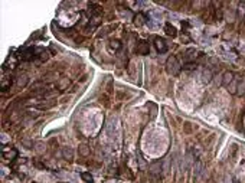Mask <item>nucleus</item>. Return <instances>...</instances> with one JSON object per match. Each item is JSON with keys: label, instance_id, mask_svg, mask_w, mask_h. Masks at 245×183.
I'll return each instance as SVG.
<instances>
[{"label": "nucleus", "instance_id": "obj_1", "mask_svg": "<svg viewBox=\"0 0 245 183\" xmlns=\"http://www.w3.org/2000/svg\"><path fill=\"white\" fill-rule=\"evenodd\" d=\"M180 69H182V65L177 61V58L176 56H170L167 59V62H166V71H167V73L176 76V75H179Z\"/></svg>", "mask_w": 245, "mask_h": 183}, {"label": "nucleus", "instance_id": "obj_2", "mask_svg": "<svg viewBox=\"0 0 245 183\" xmlns=\"http://www.w3.org/2000/svg\"><path fill=\"white\" fill-rule=\"evenodd\" d=\"M149 51H150V46H149V43H147L146 40L138 42V45H137V48H136V52H137L138 55H147Z\"/></svg>", "mask_w": 245, "mask_h": 183}, {"label": "nucleus", "instance_id": "obj_3", "mask_svg": "<svg viewBox=\"0 0 245 183\" xmlns=\"http://www.w3.org/2000/svg\"><path fill=\"white\" fill-rule=\"evenodd\" d=\"M154 48L157 49L159 53H164V52L167 51V45H166L164 39H162V37H156V39H154Z\"/></svg>", "mask_w": 245, "mask_h": 183}, {"label": "nucleus", "instance_id": "obj_4", "mask_svg": "<svg viewBox=\"0 0 245 183\" xmlns=\"http://www.w3.org/2000/svg\"><path fill=\"white\" fill-rule=\"evenodd\" d=\"M235 79V73L231 72V71H226L224 72V76H222V85H225L226 88L229 87V84Z\"/></svg>", "mask_w": 245, "mask_h": 183}, {"label": "nucleus", "instance_id": "obj_5", "mask_svg": "<svg viewBox=\"0 0 245 183\" xmlns=\"http://www.w3.org/2000/svg\"><path fill=\"white\" fill-rule=\"evenodd\" d=\"M146 22H147V16L144 13H137L134 16V25L136 26H143Z\"/></svg>", "mask_w": 245, "mask_h": 183}, {"label": "nucleus", "instance_id": "obj_6", "mask_svg": "<svg viewBox=\"0 0 245 183\" xmlns=\"http://www.w3.org/2000/svg\"><path fill=\"white\" fill-rule=\"evenodd\" d=\"M212 78H213V75H212V71H210V69H203L202 73H201V81H202L203 84H209V82L212 81Z\"/></svg>", "mask_w": 245, "mask_h": 183}, {"label": "nucleus", "instance_id": "obj_7", "mask_svg": "<svg viewBox=\"0 0 245 183\" xmlns=\"http://www.w3.org/2000/svg\"><path fill=\"white\" fill-rule=\"evenodd\" d=\"M164 32L172 37H174L176 35H177V29H176L172 23H166V25H164Z\"/></svg>", "mask_w": 245, "mask_h": 183}, {"label": "nucleus", "instance_id": "obj_8", "mask_svg": "<svg viewBox=\"0 0 245 183\" xmlns=\"http://www.w3.org/2000/svg\"><path fill=\"white\" fill-rule=\"evenodd\" d=\"M195 58H196V51H195V49H188V51L185 52V59H186V64L193 62V61H195Z\"/></svg>", "mask_w": 245, "mask_h": 183}, {"label": "nucleus", "instance_id": "obj_9", "mask_svg": "<svg viewBox=\"0 0 245 183\" xmlns=\"http://www.w3.org/2000/svg\"><path fill=\"white\" fill-rule=\"evenodd\" d=\"M238 84H239V76H235V79L229 84V87H228V91H229V94H237V91H238Z\"/></svg>", "mask_w": 245, "mask_h": 183}, {"label": "nucleus", "instance_id": "obj_10", "mask_svg": "<svg viewBox=\"0 0 245 183\" xmlns=\"http://www.w3.org/2000/svg\"><path fill=\"white\" fill-rule=\"evenodd\" d=\"M1 156H3V159H6V160H13V159L17 156V151H16L15 148H12V150H9V151L3 150V151H1Z\"/></svg>", "mask_w": 245, "mask_h": 183}, {"label": "nucleus", "instance_id": "obj_11", "mask_svg": "<svg viewBox=\"0 0 245 183\" xmlns=\"http://www.w3.org/2000/svg\"><path fill=\"white\" fill-rule=\"evenodd\" d=\"M160 172H162V162H154L150 164V173L160 175Z\"/></svg>", "mask_w": 245, "mask_h": 183}, {"label": "nucleus", "instance_id": "obj_12", "mask_svg": "<svg viewBox=\"0 0 245 183\" xmlns=\"http://www.w3.org/2000/svg\"><path fill=\"white\" fill-rule=\"evenodd\" d=\"M62 157L66 160H72L74 159V150L71 147H64L62 148Z\"/></svg>", "mask_w": 245, "mask_h": 183}, {"label": "nucleus", "instance_id": "obj_13", "mask_svg": "<svg viewBox=\"0 0 245 183\" xmlns=\"http://www.w3.org/2000/svg\"><path fill=\"white\" fill-rule=\"evenodd\" d=\"M28 82H29V76H28V75H20V76L17 78V81H16V85H17L19 88H23V87L28 85Z\"/></svg>", "mask_w": 245, "mask_h": 183}, {"label": "nucleus", "instance_id": "obj_14", "mask_svg": "<svg viewBox=\"0 0 245 183\" xmlns=\"http://www.w3.org/2000/svg\"><path fill=\"white\" fill-rule=\"evenodd\" d=\"M237 16L241 17V19H245V1H239V3H238V7H237Z\"/></svg>", "mask_w": 245, "mask_h": 183}, {"label": "nucleus", "instance_id": "obj_15", "mask_svg": "<svg viewBox=\"0 0 245 183\" xmlns=\"http://www.w3.org/2000/svg\"><path fill=\"white\" fill-rule=\"evenodd\" d=\"M196 179H198V182H199V183H205L206 180H208V179H209V170L205 167L203 172H202V173H201V175H199Z\"/></svg>", "mask_w": 245, "mask_h": 183}, {"label": "nucleus", "instance_id": "obj_16", "mask_svg": "<svg viewBox=\"0 0 245 183\" xmlns=\"http://www.w3.org/2000/svg\"><path fill=\"white\" fill-rule=\"evenodd\" d=\"M35 151L38 153V154H43L45 153V150H46V146H45V143L43 141H38V143H35Z\"/></svg>", "mask_w": 245, "mask_h": 183}, {"label": "nucleus", "instance_id": "obj_17", "mask_svg": "<svg viewBox=\"0 0 245 183\" xmlns=\"http://www.w3.org/2000/svg\"><path fill=\"white\" fill-rule=\"evenodd\" d=\"M203 169H205L203 163H202V162H199V160H198V162H196V163H195V176H196V177H198V176H199V175H201V173H202V172H203Z\"/></svg>", "mask_w": 245, "mask_h": 183}, {"label": "nucleus", "instance_id": "obj_18", "mask_svg": "<svg viewBox=\"0 0 245 183\" xmlns=\"http://www.w3.org/2000/svg\"><path fill=\"white\" fill-rule=\"evenodd\" d=\"M108 48H110V51H114V52H116V51H118V49L121 48V42L117 40V39H116V40H111L110 45H108Z\"/></svg>", "mask_w": 245, "mask_h": 183}, {"label": "nucleus", "instance_id": "obj_19", "mask_svg": "<svg viewBox=\"0 0 245 183\" xmlns=\"http://www.w3.org/2000/svg\"><path fill=\"white\" fill-rule=\"evenodd\" d=\"M81 179L85 183H94V177H92V175H91V173H88V172L81 173Z\"/></svg>", "mask_w": 245, "mask_h": 183}, {"label": "nucleus", "instance_id": "obj_20", "mask_svg": "<svg viewBox=\"0 0 245 183\" xmlns=\"http://www.w3.org/2000/svg\"><path fill=\"white\" fill-rule=\"evenodd\" d=\"M245 94V76L239 81L238 84V91H237V95H244Z\"/></svg>", "mask_w": 245, "mask_h": 183}, {"label": "nucleus", "instance_id": "obj_21", "mask_svg": "<svg viewBox=\"0 0 245 183\" xmlns=\"http://www.w3.org/2000/svg\"><path fill=\"white\" fill-rule=\"evenodd\" d=\"M55 103H56V100H49V103H46V104H41V105H38V108H39V110H48V108L53 107V105H55Z\"/></svg>", "mask_w": 245, "mask_h": 183}, {"label": "nucleus", "instance_id": "obj_22", "mask_svg": "<svg viewBox=\"0 0 245 183\" xmlns=\"http://www.w3.org/2000/svg\"><path fill=\"white\" fill-rule=\"evenodd\" d=\"M80 153H81L82 156H88L89 154V147L87 146V144H81L80 146Z\"/></svg>", "mask_w": 245, "mask_h": 183}, {"label": "nucleus", "instance_id": "obj_23", "mask_svg": "<svg viewBox=\"0 0 245 183\" xmlns=\"http://www.w3.org/2000/svg\"><path fill=\"white\" fill-rule=\"evenodd\" d=\"M22 144L26 147V148H32V147H35V144H33L30 140H26V139H23V140H22Z\"/></svg>", "mask_w": 245, "mask_h": 183}, {"label": "nucleus", "instance_id": "obj_24", "mask_svg": "<svg viewBox=\"0 0 245 183\" xmlns=\"http://www.w3.org/2000/svg\"><path fill=\"white\" fill-rule=\"evenodd\" d=\"M193 68H196V64H195V62H189V64H185V65H183V69H193Z\"/></svg>", "mask_w": 245, "mask_h": 183}, {"label": "nucleus", "instance_id": "obj_25", "mask_svg": "<svg viewBox=\"0 0 245 183\" xmlns=\"http://www.w3.org/2000/svg\"><path fill=\"white\" fill-rule=\"evenodd\" d=\"M234 183H238V182H234Z\"/></svg>", "mask_w": 245, "mask_h": 183}]
</instances>
